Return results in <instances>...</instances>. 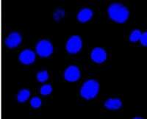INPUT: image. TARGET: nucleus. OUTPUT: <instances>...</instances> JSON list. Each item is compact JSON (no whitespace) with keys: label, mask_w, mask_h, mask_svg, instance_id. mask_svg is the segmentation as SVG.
I'll use <instances>...</instances> for the list:
<instances>
[{"label":"nucleus","mask_w":147,"mask_h":119,"mask_svg":"<svg viewBox=\"0 0 147 119\" xmlns=\"http://www.w3.org/2000/svg\"><path fill=\"white\" fill-rule=\"evenodd\" d=\"M108 15L112 20L118 23H124L128 19L129 11L128 9L119 3H113L108 7Z\"/></svg>","instance_id":"nucleus-1"},{"label":"nucleus","mask_w":147,"mask_h":119,"mask_svg":"<svg viewBox=\"0 0 147 119\" xmlns=\"http://www.w3.org/2000/svg\"><path fill=\"white\" fill-rule=\"evenodd\" d=\"M52 87L50 85H44L40 88V93L44 96H47L52 93Z\"/></svg>","instance_id":"nucleus-14"},{"label":"nucleus","mask_w":147,"mask_h":119,"mask_svg":"<svg viewBox=\"0 0 147 119\" xmlns=\"http://www.w3.org/2000/svg\"><path fill=\"white\" fill-rule=\"evenodd\" d=\"M99 85L94 79H89L84 82L80 90V95L85 99H91L95 98L99 93Z\"/></svg>","instance_id":"nucleus-2"},{"label":"nucleus","mask_w":147,"mask_h":119,"mask_svg":"<svg viewBox=\"0 0 147 119\" xmlns=\"http://www.w3.org/2000/svg\"><path fill=\"white\" fill-rule=\"evenodd\" d=\"M64 14H65V12H64L63 10H61V9H59V10H57V11L55 12V14H54L55 19L56 21L60 20L62 17H63Z\"/></svg>","instance_id":"nucleus-16"},{"label":"nucleus","mask_w":147,"mask_h":119,"mask_svg":"<svg viewBox=\"0 0 147 119\" xmlns=\"http://www.w3.org/2000/svg\"><path fill=\"white\" fill-rule=\"evenodd\" d=\"M141 35H142V33L139 30H134L132 31L130 35H129V40L133 43L137 42L138 40H140Z\"/></svg>","instance_id":"nucleus-12"},{"label":"nucleus","mask_w":147,"mask_h":119,"mask_svg":"<svg viewBox=\"0 0 147 119\" xmlns=\"http://www.w3.org/2000/svg\"><path fill=\"white\" fill-rule=\"evenodd\" d=\"M22 43V36L18 32H13L9 34L8 37L5 40V44L8 48L13 49Z\"/></svg>","instance_id":"nucleus-8"},{"label":"nucleus","mask_w":147,"mask_h":119,"mask_svg":"<svg viewBox=\"0 0 147 119\" xmlns=\"http://www.w3.org/2000/svg\"><path fill=\"white\" fill-rule=\"evenodd\" d=\"M30 104L32 106V108L37 109V108H40V105H41V100L40 99V98L38 97H33L31 101H30Z\"/></svg>","instance_id":"nucleus-15"},{"label":"nucleus","mask_w":147,"mask_h":119,"mask_svg":"<svg viewBox=\"0 0 147 119\" xmlns=\"http://www.w3.org/2000/svg\"><path fill=\"white\" fill-rule=\"evenodd\" d=\"M37 79L40 82H44L49 79V74L47 71H42L38 73Z\"/></svg>","instance_id":"nucleus-13"},{"label":"nucleus","mask_w":147,"mask_h":119,"mask_svg":"<svg viewBox=\"0 0 147 119\" xmlns=\"http://www.w3.org/2000/svg\"><path fill=\"white\" fill-rule=\"evenodd\" d=\"M80 77V71L76 65H70L65 70L64 78L69 82H75Z\"/></svg>","instance_id":"nucleus-5"},{"label":"nucleus","mask_w":147,"mask_h":119,"mask_svg":"<svg viewBox=\"0 0 147 119\" xmlns=\"http://www.w3.org/2000/svg\"><path fill=\"white\" fill-rule=\"evenodd\" d=\"M93 16V11L90 8H82L80 11L78 13L77 15V19L80 22H86L90 20Z\"/></svg>","instance_id":"nucleus-9"},{"label":"nucleus","mask_w":147,"mask_h":119,"mask_svg":"<svg viewBox=\"0 0 147 119\" xmlns=\"http://www.w3.org/2000/svg\"><path fill=\"white\" fill-rule=\"evenodd\" d=\"M30 91L27 89H22L18 92L17 95V99L19 102H25L26 101L30 98Z\"/></svg>","instance_id":"nucleus-11"},{"label":"nucleus","mask_w":147,"mask_h":119,"mask_svg":"<svg viewBox=\"0 0 147 119\" xmlns=\"http://www.w3.org/2000/svg\"><path fill=\"white\" fill-rule=\"evenodd\" d=\"M19 61L25 65L33 63L35 61V54L31 49H24L19 54Z\"/></svg>","instance_id":"nucleus-7"},{"label":"nucleus","mask_w":147,"mask_h":119,"mask_svg":"<svg viewBox=\"0 0 147 119\" xmlns=\"http://www.w3.org/2000/svg\"><path fill=\"white\" fill-rule=\"evenodd\" d=\"M107 54L106 51L100 47L94 48L90 54L91 60L96 63H102L105 62L107 60Z\"/></svg>","instance_id":"nucleus-6"},{"label":"nucleus","mask_w":147,"mask_h":119,"mask_svg":"<svg viewBox=\"0 0 147 119\" xmlns=\"http://www.w3.org/2000/svg\"><path fill=\"white\" fill-rule=\"evenodd\" d=\"M36 52L40 57H49L53 52V46L49 40H42L37 44Z\"/></svg>","instance_id":"nucleus-4"},{"label":"nucleus","mask_w":147,"mask_h":119,"mask_svg":"<svg viewBox=\"0 0 147 119\" xmlns=\"http://www.w3.org/2000/svg\"><path fill=\"white\" fill-rule=\"evenodd\" d=\"M122 106V102L120 99H108L105 102V107L109 110L120 109Z\"/></svg>","instance_id":"nucleus-10"},{"label":"nucleus","mask_w":147,"mask_h":119,"mask_svg":"<svg viewBox=\"0 0 147 119\" xmlns=\"http://www.w3.org/2000/svg\"><path fill=\"white\" fill-rule=\"evenodd\" d=\"M140 40V43H141V44H142L143 46H147V32H144V33L141 35Z\"/></svg>","instance_id":"nucleus-17"},{"label":"nucleus","mask_w":147,"mask_h":119,"mask_svg":"<svg viewBox=\"0 0 147 119\" xmlns=\"http://www.w3.org/2000/svg\"><path fill=\"white\" fill-rule=\"evenodd\" d=\"M82 46V39L78 35H73L66 43V50L70 54H77Z\"/></svg>","instance_id":"nucleus-3"}]
</instances>
